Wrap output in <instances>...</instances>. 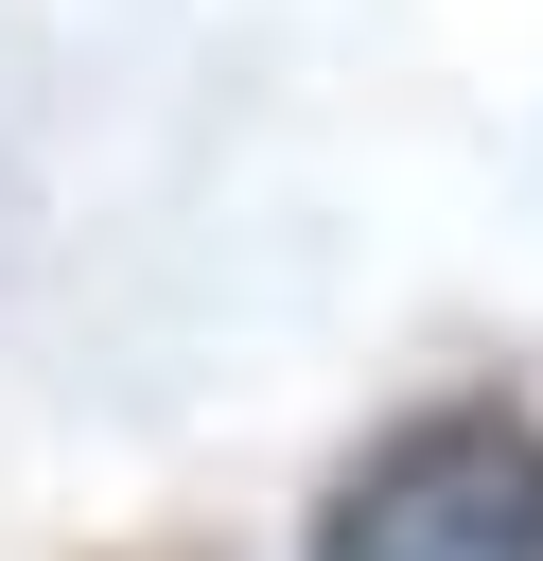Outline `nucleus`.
Instances as JSON below:
<instances>
[{"instance_id":"nucleus-1","label":"nucleus","mask_w":543,"mask_h":561,"mask_svg":"<svg viewBox=\"0 0 543 561\" xmlns=\"http://www.w3.org/2000/svg\"><path fill=\"white\" fill-rule=\"evenodd\" d=\"M315 561H543V421L525 403H420V421H385L333 473Z\"/></svg>"}]
</instances>
